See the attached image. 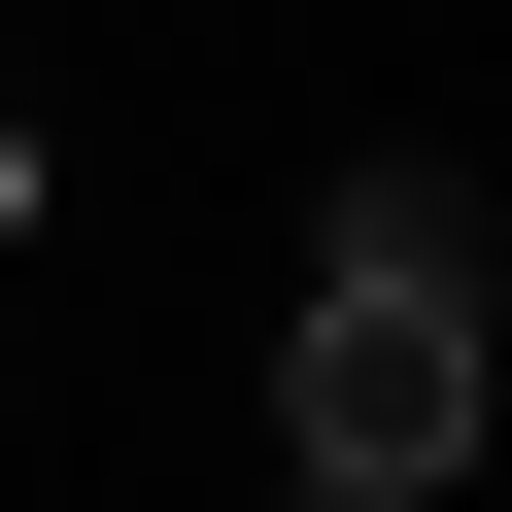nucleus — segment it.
I'll use <instances>...</instances> for the list:
<instances>
[{
  "instance_id": "f03ea898",
  "label": "nucleus",
  "mask_w": 512,
  "mask_h": 512,
  "mask_svg": "<svg viewBox=\"0 0 512 512\" xmlns=\"http://www.w3.org/2000/svg\"><path fill=\"white\" fill-rule=\"evenodd\" d=\"M0 239H35V137H0Z\"/></svg>"
},
{
  "instance_id": "f257e3e1",
  "label": "nucleus",
  "mask_w": 512,
  "mask_h": 512,
  "mask_svg": "<svg viewBox=\"0 0 512 512\" xmlns=\"http://www.w3.org/2000/svg\"><path fill=\"white\" fill-rule=\"evenodd\" d=\"M274 478H376V512H444V478H478V239H444V171H376V205L308 239Z\"/></svg>"
},
{
  "instance_id": "7ed1b4c3",
  "label": "nucleus",
  "mask_w": 512,
  "mask_h": 512,
  "mask_svg": "<svg viewBox=\"0 0 512 512\" xmlns=\"http://www.w3.org/2000/svg\"><path fill=\"white\" fill-rule=\"evenodd\" d=\"M274 512H376V478H274Z\"/></svg>"
}]
</instances>
